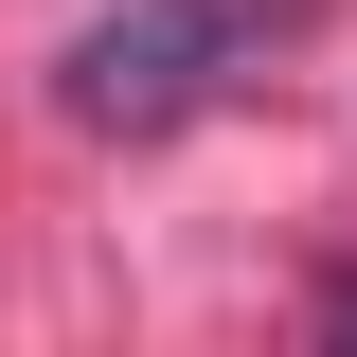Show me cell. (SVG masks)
Wrapping results in <instances>:
<instances>
[{
    "label": "cell",
    "mask_w": 357,
    "mask_h": 357,
    "mask_svg": "<svg viewBox=\"0 0 357 357\" xmlns=\"http://www.w3.org/2000/svg\"><path fill=\"white\" fill-rule=\"evenodd\" d=\"M321 0H107L72 54H54V107H72L89 143H178L197 107H232V89L268 72V54L304 36Z\"/></svg>",
    "instance_id": "obj_1"
}]
</instances>
